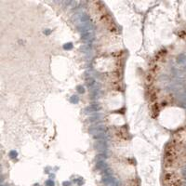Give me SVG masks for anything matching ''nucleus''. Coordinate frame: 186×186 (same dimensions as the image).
I'll use <instances>...</instances> for the list:
<instances>
[{"label": "nucleus", "instance_id": "obj_6", "mask_svg": "<svg viewBox=\"0 0 186 186\" xmlns=\"http://www.w3.org/2000/svg\"><path fill=\"white\" fill-rule=\"evenodd\" d=\"M96 167H97L99 170H105L106 168H108V166H107V163L105 162L104 160H100V161H98Z\"/></svg>", "mask_w": 186, "mask_h": 186}, {"label": "nucleus", "instance_id": "obj_4", "mask_svg": "<svg viewBox=\"0 0 186 186\" xmlns=\"http://www.w3.org/2000/svg\"><path fill=\"white\" fill-rule=\"evenodd\" d=\"M75 21H76L80 25H82V24H85V23H89V17H88L86 13H82L81 12V13L76 14V16H75Z\"/></svg>", "mask_w": 186, "mask_h": 186}, {"label": "nucleus", "instance_id": "obj_5", "mask_svg": "<svg viewBox=\"0 0 186 186\" xmlns=\"http://www.w3.org/2000/svg\"><path fill=\"white\" fill-rule=\"evenodd\" d=\"M81 38L86 42H91L94 39V32L93 31H88L81 33Z\"/></svg>", "mask_w": 186, "mask_h": 186}, {"label": "nucleus", "instance_id": "obj_13", "mask_svg": "<svg viewBox=\"0 0 186 186\" xmlns=\"http://www.w3.org/2000/svg\"><path fill=\"white\" fill-rule=\"evenodd\" d=\"M77 90H78V92H80V93H84V92H85L84 88L81 87V86H78V87H77Z\"/></svg>", "mask_w": 186, "mask_h": 186}, {"label": "nucleus", "instance_id": "obj_12", "mask_svg": "<svg viewBox=\"0 0 186 186\" xmlns=\"http://www.w3.org/2000/svg\"><path fill=\"white\" fill-rule=\"evenodd\" d=\"M72 47H73L72 44H71V43H68V44H65L63 48H64L65 49H72Z\"/></svg>", "mask_w": 186, "mask_h": 186}, {"label": "nucleus", "instance_id": "obj_1", "mask_svg": "<svg viewBox=\"0 0 186 186\" xmlns=\"http://www.w3.org/2000/svg\"><path fill=\"white\" fill-rule=\"evenodd\" d=\"M102 181L106 186H119V181L113 176H103Z\"/></svg>", "mask_w": 186, "mask_h": 186}, {"label": "nucleus", "instance_id": "obj_10", "mask_svg": "<svg viewBox=\"0 0 186 186\" xmlns=\"http://www.w3.org/2000/svg\"><path fill=\"white\" fill-rule=\"evenodd\" d=\"M46 186H54V182L51 179H48L46 181Z\"/></svg>", "mask_w": 186, "mask_h": 186}, {"label": "nucleus", "instance_id": "obj_15", "mask_svg": "<svg viewBox=\"0 0 186 186\" xmlns=\"http://www.w3.org/2000/svg\"><path fill=\"white\" fill-rule=\"evenodd\" d=\"M185 69H186V66H185Z\"/></svg>", "mask_w": 186, "mask_h": 186}, {"label": "nucleus", "instance_id": "obj_7", "mask_svg": "<svg viewBox=\"0 0 186 186\" xmlns=\"http://www.w3.org/2000/svg\"><path fill=\"white\" fill-rule=\"evenodd\" d=\"M87 111H89V113H91V112H98L101 110V106L97 103V104H91L89 107H88L87 109H86Z\"/></svg>", "mask_w": 186, "mask_h": 186}, {"label": "nucleus", "instance_id": "obj_11", "mask_svg": "<svg viewBox=\"0 0 186 186\" xmlns=\"http://www.w3.org/2000/svg\"><path fill=\"white\" fill-rule=\"evenodd\" d=\"M10 155L11 158H14V157H16L17 156V152H15V151H11L10 153Z\"/></svg>", "mask_w": 186, "mask_h": 186}, {"label": "nucleus", "instance_id": "obj_8", "mask_svg": "<svg viewBox=\"0 0 186 186\" xmlns=\"http://www.w3.org/2000/svg\"><path fill=\"white\" fill-rule=\"evenodd\" d=\"M71 101H72L73 103H75H75H77V102L79 101V98L76 96V95H74V96L71 97Z\"/></svg>", "mask_w": 186, "mask_h": 186}, {"label": "nucleus", "instance_id": "obj_9", "mask_svg": "<svg viewBox=\"0 0 186 186\" xmlns=\"http://www.w3.org/2000/svg\"><path fill=\"white\" fill-rule=\"evenodd\" d=\"M101 118V116L100 115V114H96V115H94V116H91V117H89V121H97V120H100Z\"/></svg>", "mask_w": 186, "mask_h": 186}, {"label": "nucleus", "instance_id": "obj_14", "mask_svg": "<svg viewBox=\"0 0 186 186\" xmlns=\"http://www.w3.org/2000/svg\"><path fill=\"white\" fill-rule=\"evenodd\" d=\"M62 184H63V186H71V182L70 181H64Z\"/></svg>", "mask_w": 186, "mask_h": 186}, {"label": "nucleus", "instance_id": "obj_2", "mask_svg": "<svg viewBox=\"0 0 186 186\" xmlns=\"http://www.w3.org/2000/svg\"><path fill=\"white\" fill-rule=\"evenodd\" d=\"M107 127L103 126V125H99V126H96V127H93L89 129V132L92 134V135H98V134L101 133H107Z\"/></svg>", "mask_w": 186, "mask_h": 186}, {"label": "nucleus", "instance_id": "obj_16", "mask_svg": "<svg viewBox=\"0 0 186 186\" xmlns=\"http://www.w3.org/2000/svg\"><path fill=\"white\" fill-rule=\"evenodd\" d=\"M2 186H4V185H2Z\"/></svg>", "mask_w": 186, "mask_h": 186}, {"label": "nucleus", "instance_id": "obj_3", "mask_svg": "<svg viewBox=\"0 0 186 186\" xmlns=\"http://www.w3.org/2000/svg\"><path fill=\"white\" fill-rule=\"evenodd\" d=\"M95 148L98 151L101 152V153H106V151L108 150V145H107V140H99L95 142Z\"/></svg>", "mask_w": 186, "mask_h": 186}]
</instances>
